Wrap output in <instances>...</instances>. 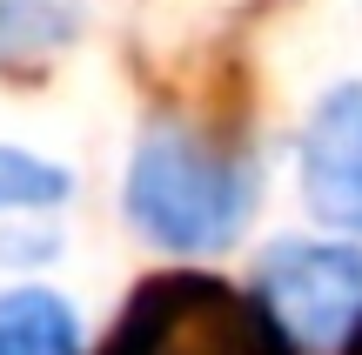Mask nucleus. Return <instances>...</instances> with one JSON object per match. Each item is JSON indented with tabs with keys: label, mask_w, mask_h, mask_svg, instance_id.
Masks as SVG:
<instances>
[{
	"label": "nucleus",
	"mask_w": 362,
	"mask_h": 355,
	"mask_svg": "<svg viewBox=\"0 0 362 355\" xmlns=\"http://www.w3.org/2000/svg\"><path fill=\"white\" fill-rule=\"evenodd\" d=\"M0 355H81L74 308L47 289L0 295Z\"/></svg>",
	"instance_id": "nucleus-5"
},
{
	"label": "nucleus",
	"mask_w": 362,
	"mask_h": 355,
	"mask_svg": "<svg viewBox=\"0 0 362 355\" xmlns=\"http://www.w3.org/2000/svg\"><path fill=\"white\" fill-rule=\"evenodd\" d=\"M255 295L296 335V349H342L362 322V248L349 241H275Z\"/></svg>",
	"instance_id": "nucleus-3"
},
{
	"label": "nucleus",
	"mask_w": 362,
	"mask_h": 355,
	"mask_svg": "<svg viewBox=\"0 0 362 355\" xmlns=\"http://www.w3.org/2000/svg\"><path fill=\"white\" fill-rule=\"evenodd\" d=\"M101 355H302L269 302L221 275L175 268L148 275L115 315Z\"/></svg>",
	"instance_id": "nucleus-2"
},
{
	"label": "nucleus",
	"mask_w": 362,
	"mask_h": 355,
	"mask_svg": "<svg viewBox=\"0 0 362 355\" xmlns=\"http://www.w3.org/2000/svg\"><path fill=\"white\" fill-rule=\"evenodd\" d=\"M342 355H362V322L349 329V342H342Z\"/></svg>",
	"instance_id": "nucleus-8"
},
{
	"label": "nucleus",
	"mask_w": 362,
	"mask_h": 355,
	"mask_svg": "<svg viewBox=\"0 0 362 355\" xmlns=\"http://www.w3.org/2000/svg\"><path fill=\"white\" fill-rule=\"evenodd\" d=\"M302 201L336 235H362V80L329 88L302 128Z\"/></svg>",
	"instance_id": "nucleus-4"
},
{
	"label": "nucleus",
	"mask_w": 362,
	"mask_h": 355,
	"mask_svg": "<svg viewBox=\"0 0 362 355\" xmlns=\"http://www.w3.org/2000/svg\"><path fill=\"white\" fill-rule=\"evenodd\" d=\"M81 20V0H0V61L54 54Z\"/></svg>",
	"instance_id": "nucleus-6"
},
{
	"label": "nucleus",
	"mask_w": 362,
	"mask_h": 355,
	"mask_svg": "<svg viewBox=\"0 0 362 355\" xmlns=\"http://www.w3.org/2000/svg\"><path fill=\"white\" fill-rule=\"evenodd\" d=\"M128 222L175 255H215L255 215V168L194 128H148L128 161Z\"/></svg>",
	"instance_id": "nucleus-1"
},
{
	"label": "nucleus",
	"mask_w": 362,
	"mask_h": 355,
	"mask_svg": "<svg viewBox=\"0 0 362 355\" xmlns=\"http://www.w3.org/2000/svg\"><path fill=\"white\" fill-rule=\"evenodd\" d=\"M61 195H67V168L21 155V148H0V215L7 208H54Z\"/></svg>",
	"instance_id": "nucleus-7"
}]
</instances>
